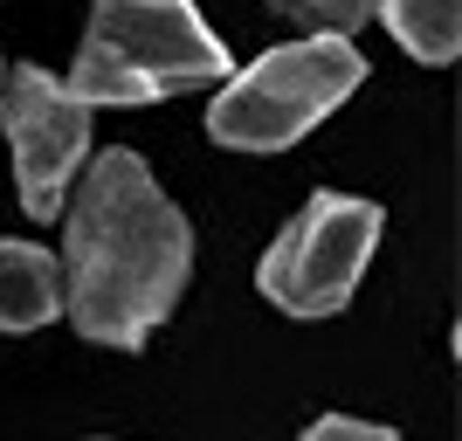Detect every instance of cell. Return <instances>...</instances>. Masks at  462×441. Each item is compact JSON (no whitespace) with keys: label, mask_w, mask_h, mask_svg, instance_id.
I'll list each match as a JSON object with an SVG mask.
<instances>
[{"label":"cell","mask_w":462,"mask_h":441,"mask_svg":"<svg viewBox=\"0 0 462 441\" xmlns=\"http://www.w3.org/2000/svg\"><path fill=\"white\" fill-rule=\"evenodd\" d=\"M56 269H62V310L77 317L83 338L132 352L145 345V331L173 317L193 269V228L159 193L145 159L111 145L104 159H90V173L69 200Z\"/></svg>","instance_id":"1"},{"label":"cell","mask_w":462,"mask_h":441,"mask_svg":"<svg viewBox=\"0 0 462 441\" xmlns=\"http://www.w3.org/2000/svg\"><path fill=\"white\" fill-rule=\"evenodd\" d=\"M228 77V49L187 0H104L69 62V96L97 104H159Z\"/></svg>","instance_id":"2"},{"label":"cell","mask_w":462,"mask_h":441,"mask_svg":"<svg viewBox=\"0 0 462 441\" xmlns=\"http://www.w3.org/2000/svg\"><path fill=\"white\" fill-rule=\"evenodd\" d=\"M359 83H366V56L352 41L297 35L283 49H263L249 69H235L214 90L208 132L214 145H235V152H283L318 117L338 111Z\"/></svg>","instance_id":"3"},{"label":"cell","mask_w":462,"mask_h":441,"mask_svg":"<svg viewBox=\"0 0 462 441\" xmlns=\"http://www.w3.org/2000/svg\"><path fill=\"white\" fill-rule=\"evenodd\" d=\"M380 228H386L380 207L359 193H310L290 214V228L270 242L255 283L290 317H331V310L352 304V289L380 249Z\"/></svg>","instance_id":"4"},{"label":"cell","mask_w":462,"mask_h":441,"mask_svg":"<svg viewBox=\"0 0 462 441\" xmlns=\"http://www.w3.org/2000/svg\"><path fill=\"white\" fill-rule=\"evenodd\" d=\"M0 124H7V145H14V187L21 207L49 221L69 200V179H83V159H90V111H83L69 83L21 62L0 77Z\"/></svg>","instance_id":"5"},{"label":"cell","mask_w":462,"mask_h":441,"mask_svg":"<svg viewBox=\"0 0 462 441\" xmlns=\"http://www.w3.org/2000/svg\"><path fill=\"white\" fill-rule=\"evenodd\" d=\"M62 317V269L35 242H0V331H42Z\"/></svg>","instance_id":"6"},{"label":"cell","mask_w":462,"mask_h":441,"mask_svg":"<svg viewBox=\"0 0 462 441\" xmlns=\"http://www.w3.org/2000/svg\"><path fill=\"white\" fill-rule=\"evenodd\" d=\"M373 14L393 28V41H401L414 62H428V69L456 62V49H462V14L448 7V0H393V7H373Z\"/></svg>","instance_id":"7"},{"label":"cell","mask_w":462,"mask_h":441,"mask_svg":"<svg viewBox=\"0 0 462 441\" xmlns=\"http://www.w3.org/2000/svg\"><path fill=\"white\" fill-rule=\"evenodd\" d=\"M276 14L297 21L304 35H331V41H346L359 21H373V7H366V0H283Z\"/></svg>","instance_id":"8"},{"label":"cell","mask_w":462,"mask_h":441,"mask_svg":"<svg viewBox=\"0 0 462 441\" xmlns=\"http://www.w3.org/2000/svg\"><path fill=\"white\" fill-rule=\"evenodd\" d=\"M297 441H401L393 427H373V421H352V414H325V421H310Z\"/></svg>","instance_id":"9"},{"label":"cell","mask_w":462,"mask_h":441,"mask_svg":"<svg viewBox=\"0 0 462 441\" xmlns=\"http://www.w3.org/2000/svg\"><path fill=\"white\" fill-rule=\"evenodd\" d=\"M0 77H7V62H0Z\"/></svg>","instance_id":"10"}]
</instances>
